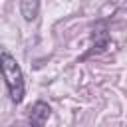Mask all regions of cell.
<instances>
[{
    "mask_svg": "<svg viewBox=\"0 0 127 127\" xmlns=\"http://www.w3.org/2000/svg\"><path fill=\"white\" fill-rule=\"evenodd\" d=\"M52 115V109L46 101H36L30 107V125L32 127H46L48 119Z\"/></svg>",
    "mask_w": 127,
    "mask_h": 127,
    "instance_id": "3957f363",
    "label": "cell"
},
{
    "mask_svg": "<svg viewBox=\"0 0 127 127\" xmlns=\"http://www.w3.org/2000/svg\"><path fill=\"white\" fill-rule=\"evenodd\" d=\"M40 12V0H20V14L26 22H34Z\"/></svg>",
    "mask_w": 127,
    "mask_h": 127,
    "instance_id": "277c9868",
    "label": "cell"
},
{
    "mask_svg": "<svg viewBox=\"0 0 127 127\" xmlns=\"http://www.w3.org/2000/svg\"><path fill=\"white\" fill-rule=\"evenodd\" d=\"M0 75L4 77V83L8 87V93L12 97L14 103H22L24 93H26V85H24V73L20 64L16 62V58L8 52L0 54Z\"/></svg>",
    "mask_w": 127,
    "mask_h": 127,
    "instance_id": "6da1fadb",
    "label": "cell"
},
{
    "mask_svg": "<svg viewBox=\"0 0 127 127\" xmlns=\"http://www.w3.org/2000/svg\"><path fill=\"white\" fill-rule=\"evenodd\" d=\"M109 30H107V24L103 20H99L95 26H93V32H91V50L83 56V58H89L93 54H101L107 46H109Z\"/></svg>",
    "mask_w": 127,
    "mask_h": 127,
    "instance_id": "7a4b0ae2",
    "label": "cell"
}]
</instances>
